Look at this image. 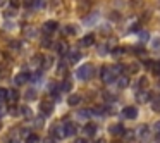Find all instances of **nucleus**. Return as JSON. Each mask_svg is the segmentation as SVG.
Masks as SVG:
<instances>
[{
  "mask_svg": "<svg viewBox=\"0 0 160 143\" xmlns=\"http://www.w3.org/2000/svg\"><path fill=\"white\" fill-rule=\"evenodd\" d=\"M124 115L128 119H136L138 117V109L136 107H126L124 109Z\"/></svg>",
  "mask_w": 160,
  "mask_h": 143,
  "instance_id": "9",
  "label": "nucleus"
},
{
  "mask_svg": "<svg viewBox=\"0 0 160 143\" xmlns=\"http://www.w3.org/2000/svg\"><path fill=\"white\" fill-rule=\"evenodd\" d=\"M76 76H78V79H81V81H88L93 76V64H84V66H81L79 69L76 71Z\"/></svg>",
  "mask_w": 160,
  "mask_h": 143,
  "instance_id": "1",
  "label": "nucleus"
},
{
  "mask_svg": "<svg viewBox=\"0 0 160 143\" xmlns=\"http://www.w3.org/2000/svg\"><path fill=\"white\" fill-rule=\"evenodd\" d=\"M74 143H86V140H83V138H78Z\"/></svg>",
  "mask_w": 160,
  "mask_h": 143,
  "instance_id": "51",
  "label": "nucleus"
},
{
  "mask_svg": "<svg viewBox=\"0 0 160 143\" xmlns=\"http://www.w3.org/2000/svg\"><path fill=\"white\" fill-rule=\"evenodd\" d=\"M139 29V24H134V26H131V31H138Z\"/></svg>",
  "mask_w": 160,
  "mask_h": 143,
  "instance_id": "50",
  "label": "nucleus"
},
{
  "mask_svg": "<svg viewBox=\"0 0 160 143\" xmlns=\"http://www.w3.org/2000/svg\"><path fill=\"white\" fill-rule=\"evenodd\" d=\"M93 112H95V114H103L105 109H103V107H95V109H93Z\"/></svg>",
  "mask_w": 160,
  "mask_h": 143,
  "instance_id": "46",
  "label": "nucleus"
},
{
  "mask_svg": "<svg viewBox=\"0 0 160 143\" xmlns=\"http://www.w3.org/2000/svg\"><path fill=\"white\" fill-rule=\"evenodd\" d=\"M22 5H24V7H35V0H22Z\"/></svg>",
  "mask_w": 160,
  "mask_h": 143,
  "instance_id": "34",
  "label": "nucleus"
},
{
  "mask_svg": "<svg viewBox=\"0 0 160 143\" xmlns=\"http://www.w3.org/2000/svg\"><path fill=\"white\" fill-rule=\"evenodd\" d=\"M64 131H66V136H72V135H76V126L72 122H66L64 124Z\"/></svg>",
  "mask_w": 160,
  "mask_h": 143,
  "instance_id": "11",
  "label": "nucleus"
},
{
  "mask_svg": "<svg viewBox=\"0 0 160 143\" xmlns=\"http://www.w3.org/2000/svg\"><path fill=\"white\" fill-rule=\"evenodd\" d=\"M7 93H9V90H7V88H0V102L7 100Z\"/></svg>",
  "mask_w": 160,
  "mask_h": 143,
  "instance_id": "28",
  "label": "nucleus"
},
{
  "mask_svg": "<svg viewBox=\"0 0 160 143\" xmlns=\"http://www.w3.org/2000/svg\"><path fill=\"white\" fill-rule=\"evenodd\" d=\"M90 114H91L90 110H79V112H78V117H81V119H86Z\"/></svg>",
  "mask_w": 160,
  "mask_h": 143,
  "instance_id": "33",
  "label": "nucleus"
},
{
  "mask_svg": "<svg viewBox=\"0 0 160 143\" xmlns=\"http://www.w3.org/2000/svg\"><path fill=\"white\" fill-rule=\"evenodd\" d=\"M40 109H42V114L43 115H50L53 112V104H52V102H42V107H40Z\"/></svg>",
  "mask_w": 160,
  "mask_h": 143,
  "instance_id": "6",
  "label": "nucleus"
},
{
  "mask_svg": "<svg viewBox=\"0 0 160 143\" xmlns=\"http://www.w3.org/2000/svg\"><path fill=\"white\" fill-rule=\"evenodd\" d=\"M79 102H81V97H79V95H71L69 100H67V104H69L71 107H74V105H78Z\"/></svg>",
  "mask_w": 160,
  "mask_h": 143,
  "instance_id": "18",
  "label": "nucleus"
},
{
  "mask_svg": "<svg viewBox=\"0 0 160 143\" xmlns=\"http://www.w3.org/2000/svg\"><path fill=\"white\" fill-rule=\"evenodd\" d=\"M57 28H59V23H57V21H47L45 24H43V29H45L47 33H52V31H55Z\"/></svg>",
  "mask_w": 160,
  "mask_h": 143,
  "instance_id": "10",
  "label": "nucleus"
},
{
  "mask_svg": "<svg viewBox=\"0 0 160 143\" xmlns=\"http://www.w3.org/2000/svg\"><path fill=\"white\" fill-rule=\"evenodd\" d=\"M42 45H43V47H50V45H52V40H50V36H43V38H42Z\"/></svg>",
  "mask_w": 160,
  "mask_h": 143,
  "instance_id": "31",
  "label": "nucleus"
},
{
  "mask_svg": "<svg viewBox=\"0 0 160 143\" xmlns=\"http://www.w3.org/2000/svg\"><path fill=\"white\" fill-rule=\"evenodd\" d=\"M153 128H155V133H157V138L160 140V121H158V122H155V126H153Z\"/></svg>",
  "mask_w": 160,
  "mask_h": 143,
  "instance_id": "41",
  "label": "nucleus"
},
{
  "mask_svg": "<svg viewBox=\"0 0 160 143\" xmlns=\"http://www.w3.org/2000/svg\"><path fill=\"white\" fill-rule=\"evenodd\" d=\"M98 54H100V55H107V54H108V47L107 45H100V47H98Z\"/></svg>",
  "mask_w": 160,
  "mask_h": 143,
  "instance_id": "30",
  "label": "nucleus"
},
{
  "mask_svg": "<svg viewBox=\"0 0 160 143\" xmlns=\"http://www.w3.org/2000/svg\"><path fill=\"white\" fill-rule=\"evenodd\" d=\"M124 71H128L129 74H136L139 71V66H138V64H131V66H128Z\"/></svg>",
  "mask_w": 160,
  "mask_h": 143,
  "instance_id": "20",
  "label": "nucleus"
},
{
  "mask_svg": "<svg viewBox=\"0 0 160 143\" xmlns=\"http://www.w3.org/2000/svg\"><path fill=\"white\" fill-rule=\"evenodd\" d=\"M66 35H76L78 33V29H76V26H72V24H69V26H66Z\"/></svg>",
  "mask_w": 160,
  "mask_h": 143,
  "instance_id": "24",
  "label": "nucleus"
},
{
  "mask_svg": "<svg viewBox=\"0 0 160 143\" xmlns=\"http://www.w3.org/2000/svg\"><path fill=\"white\" fill-rule=\"evenodd\" d=\"M78 9L79 11H88L90 9V0H78Z\"/></svg>",
  "mask_w": 160,
  "mask_h": 143,
  "instance_id": "16",
  "label": "nucleus"
},
{
  "mask_svg": "<svg viewBox=\"0 0 160 143\" xmlns=\"http://www.w3.org/2000/svg\"><path fill=\"white\" fill-rule=\"evenodd\" d=\"M59 73H60V74L66 73V64H64V62H62V64H59Z\"/></svg>",
  "mask_w": 160,
  "mask_h": 143,
  "instance_id": "47",
  "label": "nucleus"
},
{
  "mask_svg": "<svg viewBox=\"0 0 160 143\" xmlns=\"http://www.w3.org/2000/svg\"><path fill=\"white\" fill-rule=\"evenodd\" d=\"M152 49L153 50H160V36H157V38L152 40Z\"/></svg>",
  "mask_w": 160,
  "mask_h": 143,
  "instance_id": "25",
  "label": "nucleus"
},
{
  "mask_svg": "<svg viewBox=\"0 0 160 143\" xmlns=\"http://www.w3.org/2000/svg\"><path fill=\"white\" fill-rule=\"evenodd\" d=\"M55 50H57V54H59V55H66V54H69V47H67L66 42H59L55 45Z\"/></svg>",
  "mask_w": 160,
  "mask_h": 143,
  "instance_id": "7",
  "label": "nucleus"
},
{
  "mask_svg": "<svg viewBox=\"0 0 160 143\" xmlns=\"http://www.w3.org/2000/svg\"><path fill=\"white\" fill-rule=\"evenodd\" d=\"M95 19H97V14H93V16H90V18H86V19H84V23L90 26L91 23H95Z\"/></svg>",
  "mask_w": 160,
  "mask_h": 143,
  "instance_id": "38",
  "label": "nucleus"
},
{
  "mask_svg": "<svg viewBox=\"0 0 160 143\" xmlns=\"http://www.w3.org/2000/svg\"><path fill=\"white\" fill-rule=\"evenodd\" d=\"M152 109H153V110H155V112H160V102H153Z\"/></svg>",
  "mask_w": 160,
  "mask_h": 143,
  "instance_id": "44",
  "label": "nucleus"
},
{
  "mask_svg": "<svg viewBox=\"0 0 160 143\" xmlns=\"http://www.w3.org/2000/svg\"><path fill=\"white\" fill-rule=\"evenodd\" d=\"M110 69H112V73H114V74H115V76H117V74H121V73H122V71H124V69H126V67H124V64H117V66H114V67H110Z\"/></svg>",
  "mask_w": 160,
  "mask_h": 143,
  "instance_id": "21",
  "label": "nucleus"
},
{
  "mask_svg": "<svg viewBox=\"0 0 160 143\" xmlns=\"http://www.w3.org/2000/svg\"><path fill=\"white\" fill-rule=\"evenodd\" d=\"M138 86H139V90H145V88L148 86V79H146V76L139 78V81H138Z\"/></svg>",
  "mask_w": 160,
  "mask_h": 143,
  "instance_id": "22",
  "label": "nucleus"
},
{
  "mask_svg": "<svg viewBox=\"0 0 160 143\" xmlns=\"http://www.w3.org/2000/svg\"><path fill=\"white\" fill-rule=\"evenodd\" d=\"M60 90H62L64 93H69V91L72 90V83H71L69 79H66V81H64L62 84H60Z\"/></svg>",
  "mask_w": 160,
  "mask_h": 143,
  "instance_id": "17",
  "label": "nucleus"
},
{
  "mask_svg": "<svg viewBox=\"0 0 160 143\" xmlns=\"http://www.w3.org/2000/svg\"><path fill=\"white\" fill-rule=\"evenodd\" d=\"M18 98H19V91H18V90H9L7 100H11L12 104H16V102H18Z\"/></svg>",
  "mask_w": 160,
  "mask_h": 143,
  "instance_id": "15",
  "label": "nucleus"
},
{
  "mask_svg": "<svg viewBox=\"0 0 160 143\" xmlns=\"http://www.w3.org/2000/svg\"><path fill=\"white\" fill-rule=\"evenodd\" d=\"M0 129H2V121H0Z\"/></svg>",
  "mask_w": 160,
  "mask_h": 143,
  "instance_id": "56",
  "label": "nucleus"
},
{
  "mask_svg": "<svg viewBox=\"0 0 160 143\" xmlns=\"http://www.w3.org/2000/svg\"><path fill=\"white\" fill-rule=\"evenodd\" d=\"M24 98H26V100H29V102L35 100V98H36V90H33V88H31V90H28L24 93Z\"/></svg>",
  "mask_w": 160,
  "mask_h": 143,
  "instance_id": "19",
  "label": "nucleus"
},
{
  "mask_svg": "<svg viewBox=\"0 0 160 143\" xmlns=\"http://www.w3.org/2000/svg\"><path fill=\"white\" fill-rule=\"evenodd\" d=\"M128 84H129V78L124 76V74H121V76L117 78V86L119 88H126Z\"/></svg>",
  "mask_w": 160,
  "mask_h": 143,
  "instance_id": "14",
  "label": "nucleus"
},
{
  "mask_svg": "<svg viewBox=\"0 0 160 143\" xmlns=\"http://www.w3.org/2000/svg\"><path fill=\"white\" fill-rule=\"evenodd\" d=\"M43 143H55V140H53L52 136H48V138H45V140H43Z\"/></svg>",
  "mask_w": 160,
  "mask_h": 143,
  "instance_id": "49",
  "label": "nucleus"
},
{
  "mask_svg": "<svg viewBox=\"0 0 160 143\" xmlns=\"http://www.w3.org/2000/svg\"><path fill=\"white\" fill-rule=\"evenodd\" d=\"M29 76H31L29 73H19L18 76L14 78V83H16V86H21V84H24L26 81L29 79Z\"/></svg>",
  "mask_w": 160,
  "mask_h": 143,
  "instance_id": "4",
  "label": "nucleus"
},
{
  "mask_svg": "<svg viewBox=\"0 0 160 143\" xmlns=\"http://www.w3.org/2000/svg\"><path fill=\"white\" fill-rule=\"evenodd\" d=\"M43 62H45V66H43V67H50V66H52V59H50V57L43 59Z\"/></svg>",
  "mask_w": 160,
  "mask_h": 143,
  "instance_id": "45",
  "label": "nucleus"
},
{
  "mask_svg": "<svg viewBox=\"0 0 160 143\" xmlns=\"http://www.w3.org/2000/svg\"><path fill=\"white\" fill-rule=\"evenodd\" d=\"M83 131H84V135L93 136L95 133H97V126H95V124H91V122H88V124L84 126V129H83Z\"/></svg>",
  "mask_w": 160,
  "mask_h": 143,
  "instance_id": "13",
  "label": "nucleus"
},
{
  "mask_svg": "<svg viewBox=\"0 0 160 143\" xmlns=\"http://www.w3.org/2000/svg\"><path fill=\"white\" fill-rule=\"evenodd\" d=\"M100 76H102V81H103V83H107V84L114 83V81L117 79V76H115V74L112 73V69H110V67H105V66L102 67Z\"/></svg>",
  "mask_w": 160,
  "mask_h": 143,
  "instance_id": "2",
  "label": "nucleus"
},
{
  "mask_svg": "<svg viewBox=\"0 0 160 143\" xmlns=\"http://www.w3.org/2000/svg\"><path fill=\"white\" fill-rule=\"evenodd\" d=\"M150 98H152V93H150V91L141 90L139 93H136V100H138V104H146V102H150Z\"/></svg>",
  "mask_w": 160,
  "mask_h": 143,
  "instance_id": "3",
  "label": "nucleus"
},
{
  "mask_svg": "<svg viewBox=\"0 0 160 143\" xmlns=\"http://www.w3.org/2000/svg\"><path fill=\"white\" fill-rule=\"evenodd\" d=\"M108 131H110V135H114V136H122L124 135V126L122 124H114V126H110V129H108Z\"/></svg>",
  "mask_w": 160,
  "mask_h": 143,
  "instance_id": "5",
  "label": "nucleus"
},
{
  "mask_svg": "<svg viewBox=\"0 0 160 143\" xmlns=\"http://www.w3.org/2000/svg\"><path fill=\"white\" fill-rule=\"evenodd\" d=\"M35 7H36V9L45 7V0H35Z\"/></svg>",
  "mask_w": 160,
  "mask_h": 143,
  "instance_id": "37",
  "label": "nucleus"
},
{
  "mask_svg": "<svg viewBox=\"0 0 160 143\" xmlns=\"http://www.w3.org/2000/svg\"><path fill=\"white\" fill-rule=\"evenodd\" d=\"M11 143H19V140H11Z\"/></svg>",
  "mask_w": 160,
  "mask_h": 143,
  "instance_id": "54",
  "label": "nucleus"
},
{
  "mask_svg": "<svg viewBox=\"0 0 160 143\" xmlns=\"http://www.w3.org/2000/svg\"><path fill=\"white\" fill-rule=\"evenodd\" d=\"M22 114H24L26 117H31L33 112H31V109H29V107H22Z\"/></svg>",
  "mask_w": 160,
  "mask_h": 143,
  "instance_id": "36",
  "label": "nucleus"
},
{
  "mask_svg": "<svg viewBox=\"0 0 160 143\" xmlns=\"http://www.w3.org/2000/svg\"><path fill=\"white\" fill-rule=\"evenodd\" d=\"M103 98H107V100H115V97H114V95H110V93H108V91H105V93H103Z\"/></svg>",
  "mask_w": 160,
  "mask_h": 143,
  "instance_id": "43",
  "label": "nucleus"
},
{
  "mask_svg": "<svg viewBox=\"0 0 160 143\" xmlns=\"http://www.w3.org/2000/svg\"><path fill=\"white\" fill-rule=\"evenodd\" d=\"M153 73H155V74H160V60H158V62H155V64H153Z\"/></svg>",
  "mask_w": 160,
  "mask_h": 143,
  "instance_id": "39",
  "label": "nucleus"
},
{
  "mask_svg": "<svg viewBox=\"0 0 160 143\" xmlns=\"http://www.w3.org/2000/svg\"><path fill=\"white\" fill-rule=\"evenodd\" d=\"M95 43V35H86L83 40H81V45L83 47H91Z\"/></svg>",
  "mask_w": 160,
  "mask_h": 143,
  "instance_id": "12",
  "label": "nucleus"
},
{
  "mask_svg": "<svg viewBox=\"0 0 160 143\" xmlns=\"http://www.w3.org/2000/svg\"><path fill=\"white\" fill-rule=\"evenodd\" d=\"M153 64H155V62H152V60H146V62H145V67H146L148 71H152V69H153Z\"/></svg>",
  "mask_w": 160,
  "mask_h": 143,
  "instance_id": "42",
  "label": "nucleus"
},
{
  "mask_svg": "<svg viewBox=\"0 0 160 143\" xmlns=\"http://www.w3.org/2000/svg\"><path fill=\"white\" fill-rule=\"evenodd\" d=\"M52 135L53 136H57V138H64L66 136V131H64V124H60V126H53L52 128Z\"/></svg>",
  "mask_w": 160,
  "mask_h": 143,
  "instance_id": "8",
  "label": "nucleus"
},
{
  "mask_svg": "<svg viewBox=\"0 0 160 143\" xmlns=\"http://www.w3.org/2000/svg\"><path fill=\"white\" fill-rule=\"evenodd\" d=\"M9 112H11V114H12V115H16V114H18V112H19V110H18V109H16V105H12V107H11V109H9Z\"/></svg>",
  "mask_w": 160,
  "mask_h": 143,
  "instance_id": "48",
  "label": "nucleus"
},
{
  "mask_svg": "<svg viewBox=\"0 0 160 143\" xmlns=\"http://www.w3.org/2000/svg\"><path fill=\"white\" fill-rule=\"evenodd\" d=\"M2 115H4V109L0 107V117H2Z\"/></svg>",
  "mask_w": 160,
  "mask_h": 143,
  "instance_id": "53",
  "label": "nucleus"
},
{
  "mask_svg": "<svg viewBox=\"0 0 160 143\" xmlns=\"http://www.w3.org/2000/svg\"><path fill=\"white\" fill-rule=\"evenodd\" d=\"M139 38H141L143 42H145V40H148V38H150V33H148V31H141V33H139Z\"/></svg>",
  "mask_w": 160,
  "mask_h": 143,
  "instance_id": "40",
  "label": "nucleus"
},
{
  "mask_svg": "<svg viewBox=\"0 0 160 143\" xmlns=\"http://www.w3.org/2000/svg\"><path fill=\"white\" fill-rule=\"evenodd\" d=\"M95 143H107V141H105L103 138H100V140H97V141H95Z\"/></svg>",
  "mask_w": 160,
  "mask_h": 143,
  "instance_id": "52",
  "label": "nucleus"
},
{
  "mask_svg": "<svg viewBox=\"0 0 160 143\" xmlns=\"http://www.w3.org/2000/svg\"><path fill=\"white\" fill-rule=\"evenodd\" d=\"M158 86H160V81H158Z\"/></svg>",
  "mask_w": 160,
  "mask_h": 143,
  "instance_id": "57",
  "label": "nucleus"
},
{
  "mask_svg": "<svg viewBox=\"0 0 160 143\" xmlns=\"http://www.w3.org/2000/svg\"><path fill=\"white\" fill-rule=\"evenodd\" d=\"M18 14V11H16V9H9V11H5V18H12V16H16Z\"/></svg>",
  "mask_w": 160,
  "mask_h": 143,
  "instance_id": "35",
  "label": "nucleus"
},
{
  "mask_svg": "<svg viewBox=\"0 0 160 143\" xmlns=\"http://www.w3.org/2000/svg\"><path fill=\"white\" fill-rule=\"evenodd\" d=\"M9 4H11L12 9H16V11H18V7L21 5V0H9Z\"/></svg>",
  "mask_w": 160,
  "mask_h": 143,
  "instance_id": "32",
  "label": "nucleus"
},
{
  "mask_svg": "<svg viewBox=\"0 0 160 143\" xmlns=\"http://www.w3.org/2000/svg\"><path fill=\"white\" fill-rule=\"evenodd\" d=\"M5 4V0H0V5H4Z\"/></svg>",
  "mask_w": 160,
  "mask_h": 143,
  "instance_id": "55",
  "label": "nucleus"
},
{
  "mask_svg": "<svg viewBox=\"0 0 160 143\" xmlns=\"http://www.w3.org/2000/svg\"><path fill=\"white\" fill-rule=\"evenodd\" d=\"M122 54H124V49H122V47H117V49L112 50V55H114V57H121Z\"/></svg>",
  "mask_w": 160,
  "mask_h": 143,
  "instance_id": "29",
  "label": "nucleus"
},
{
  "mask_svg": "<svg viewBox=\"0 0 160 143\" xmlns=\"http://www.w3.org/2000/svg\"><path fill=\"white\" fill-rule=\"evenodd\" d=\"M26 143H40V138L36 135H29L28 138H26Z\"/></svg>",
  "mask_w": 160,
  "mask_h": 143,
  "instance_id": "27",
  "label": "nucleus"
},
{
  "mask_svg": "<svg viewBox=\"0 0 160 143\" xmlns=\"http://www.w3.org/2000/svg\"><path fill=\"white\" fill-rule=\"evenodd\" d=\"M138 133H139V138H145V136L148 135V128H146V126H139Z\"/></svg>",
  "mask_w": 160,
  "mask_h": 143,
  "instance_id": "26",
  "label": "nucleus"
},
{
  "mask_svg": "<svg viewBox=\"0 0 160 143\" xmlns=\"http://www.w3.org/2000/svg\"><path fill=\"white\" fill-rule=\"evenodd\" d=\"M79 59H81V54L79 52H71L69 54V60H71V62H78Z\"/></svg>",
  "mask_w": 160,
  "mask_h": 143,
  "instance_id": "23",
  "label": "nucleus"
}]
</instances>
